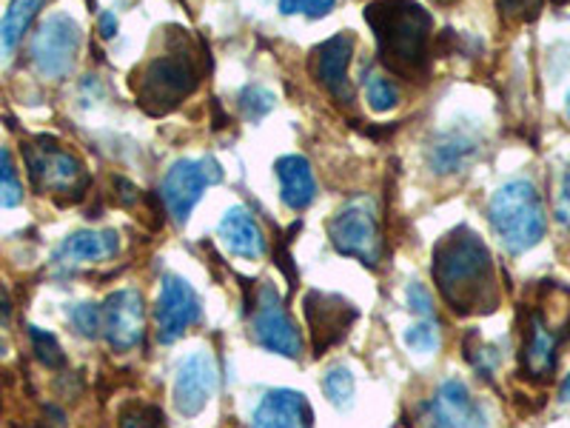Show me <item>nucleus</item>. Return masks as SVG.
Wrapping results in <instances>:
<instances>
[{"instance_id": "obj_25", "label": "nucleus", "mask_w": 570, "mask_h": 428, "mask_svg": "<svg viewBox=\"0 0 570 428\" xmlns=\"http://www.w3.org/2000/svg\"><path fill=\"white\" fill-rule=\"evenodd\" d=\"M117 428H166V420H163V411L151 402H129L120 411Z\"/></svg>"}, {"instance_id": "obj_37", "label": "nucleus", "mask_w": 570, "mask_h": 428, "mask_svg": "<svg viewBox=\"0 0 570 428\" xmlns=\"http://www.w3.org/2000/svg\"><path fill=\"white\" fill-rule=\"evenodd\" d=\"M559 397H562V400H570V374L564 377V383H562V391H559Z\"/></svg>"}, {"instance_id": "obj_27", "label": "nucleus", "mask_w": 570, "mask_h": 428, "mask_svg": "<svg viewBox=\"0 0 570 428\" xmlns=\"http://www.w3.org/2000/svg\"><path fill=\"white\" fill-rule=\"evenodd\" d=\"M274 104H277L274 91L263 89V86H246V89L240 91V111L252 120V124L263 120V117L274 109Z\"/></svg>"}, {"instance_id": "obj_10", "label": "nucleus", "mask_w": 570, "mask_h": 428, "mask_svg": "<svg viewBox=\"0 0 570 428\" xmlns=\"http://www.w3.org/2000/svg\"><path fill=\"white\" fill-rule=\"evenodd\" d=\"M23 155L29 163L32 183L46 195H60V192H75L83 183V166L75 155L63 152L49 140L23 146Z\"/></svg>"}, {"instance_id": "obj_34", "label": "nucleus", "mask_w": 570, "mask_h": 428, "mask_svg": "<svg viewBox=\"0 0 570 428\" xmlns=\"http://www.w3.org/2000/svg\"><path fill=\"white\" fill-rule=\"evenodd\" d=\"M508 14H531L537 12L539 0H497Z\"/></svg>"}, {"instance_id": "obj_31", "label": "nucleus", "mask_w": 570, "mask_h": 428, "mask_svg": "<svg viewBox=\"0 0 570 428\" xmlns=\"http://www.w3.org/2000/svg\"><path fill=\"white\" fill-rule=\"evenodd\" d=\"M409 305L411 312L420 314V318H434V300H431V294H428V289L422 283L409 285Z\"/></svg>"}, {"instance_id": "obj_18", "label": "nucleus", "mask_w": 570, "mask_h": 428, "mask_svg": "<svg viewBox=\"0 0 570 428\" xmlns=\"http://www.w3.org/2000/svg\"><path fill=\"white\" fill-rule=\"evenodd\" d=\"M277 177L279 192H283V203L294 212H303L317 197V181L308 166V160L299 155H285L277 160Z\"/></svg>"}, {"instance_id": "obj_7", "label": "nucleus", "mask_w": 570, "mask_h": 428, "mask_svg": "<svg viewBox=\"0 0 570 428\" xmlns=\"http://www.w3.org/2000/svg\"><path fill=\"white\" fill-rule=\"evenodd\" d=\"M80 52L78 20L66 12H55L40 23L32 38L35 69L43 78H63L69 75Z\"/></svg>"}, {"instance_id": "obj_15", "label": "nucleus", "mask_w": 570, "mask_h": 428, "mask_svg": "<svg viewBox=\"0 0 570 428\" xmlns=\"http://www.w3.org/2000/svg\"><path fill=\"white\" fill-rule=\"evenodd\" d=\"M252 428H314V411L299 391L272 389L254 409Z\"/></svg>"}, {"instance_id": "obj_30", "label": "nucleus", "mask_w": 570, "mask_h": 428, "mask_svg": "<svg viewBox=\"0 0 570 428\" xmlns=\"http://www.w3.org/2000/svg\"><path fill=\"white\" fill-rule=\"evenodd\" d=\"M337 7V0H279V12L283 14H299L305 18H325L331 9Z\"/></svg>"}, {"instance_id": "obj_5", "label": "nucleus", "mask_w": 570, "mask_h": 428, "mask_svg": "<svg viewBox=\"0 0 570 428\" xmlns=\"http://www.w3.org/2000/svg\"><path fill=\"white\" fill-rule=\"evenodd\" d=\"M252 334L263 349L274 351L279 357L297 360L303 354V334L294 325L292 314L285 312L283 298L272 283H263L257 289L252 314Z\"/></svg>"}, {"instance_id": "obj_19", "label": "nucleus", "mask_w": 570, "mask_h": 428, "mask_svg": "<svg viewBox=\"0 0 570 428\" xmlns=\"http://www.w3.org/2000/svg\"><path fill=\"white\" fill-rule=\"evenodd\" d=\"M120 252L117 232H75L58 249V263L63 266H80V263H100Z\"/></svg>"}, {"instance_id": "obj_28", "label": "nucleus", "mask_w": 570, "mask_h": 428, "mask_svg": "<svg viewBox=\"0 0 570 428\" xmlns=\"http://www.w3.org/2000/svg\"><path fill=\"white\" fill-rule=\"evenodd\" d=\"M71 329L83 334V338H98L100 334V305L78 303L69 309Z\"/></svg>"}, {"instance_id": "obj_14", "label": "nucleus", "mask_w": 570, "mask_h": 428, "mask_svg": "<svg viewBox=\"0 0 570 428\" xmlns=\"http://www.w3.org/2000/svg\"><path fill=\"white\" fill-rule=\"evenodd\" d=\"M431 428H488V417L482 406L471 397L468 386L456 377L442 380L434 400L428 406Z\"/></svg>"}, {"instance_id": "obj_20", "label": "nucleus", "mask_w": 570, "mask_h": 428, "mask_svg": "<svg viewBox=\"0 0 570 428\" xmlns=\"http://www.w3.org/2000/svg\"><path fill=\"white\" fill-rule=\"evenodd\" d=\"M480 152V140L471 137L468 132H445L440 140L434 143V149H431V166L440 175H454V172H462L468 163L476 157Z\"/></svg>"}, {"instance_id": "obj_21", "label": "nucleus", "mask_w": 570, "mask_h": 428, "mask_svg": "<svg viewBox=\"0 0 570 428\" xmlns=\"http://www.w3.org/2000/svg\"><path fill=\"white\" fill-rule=\"evenodd\" d=\"M522 363L533 377L551 374L557 366V334L542 323V318H531L525 346H522Z\"/></svg>"}, {"instance_id": "obj_11", "label": "nucleus", "mask_w": 570, "mask_h": 428, "mask_svg": "<svg viewBox=\"0 0 570 428\" xmlns=\"http://www.w3.org/2000/svg\"><path fill=\"white\" fill-rule=\"evenodd\" d=\"M356 318H360L356 305H351L340 294H305V320H308V329H312L314 357H323L331 346H337L348 334Z\"/></svg>"}, {"instance_id": "obj_2", "label": "nucleus", "mask_w": 570, "mask_h": 428, "mask_svg": "<svg viewBox=\"0 0 570 428\" xmlns=\"http://www.w3.org/2000/svg\"><path fill=\"white\" fill-rule=\"evenodd\" d=\"M365 20L376 35L380 58L394 75L402 78L425 75L434 20L416 0H376L365 9Z\"/></svg>"}, {"instance_id": "obj_6", "label": "nucleus", "mask_w": 570, "mask_h": 428, "mask_svg": "<svg viewBox=\"0 0 570 428\" xmlns=\"http://www.w3.org/2000/svg\"><path fill=\"white\" fill-rule=\"evenodd\" d=\"M331 246L345 257L363 260L374 266L380 260V232H376V212L371 201H351L328 221Z\"/></svg>"}, {"instance_id": "obj_13", "label": "nucleus", "mask_w": 570, "mask_h": 428, "mask_svg": "<svg viewBox=\"0 0 570 428\" xmlns=\"http://www.w3.org/2000/svg\"><path fill=\"white\" fill-rule=\"evenodd\" d=\"M217 389V366L208 351H191L183 357L175 371V383H171V397H175V409L183 417H197L206 402L212 400Z\"/></svg>"}, {"instance_id": "obj_16", "label": "nucleus", "mask_w": 570, "mask_h": 428, "mask_svg": "<svg viewBox=\"0 0 570 428\" xmlns=\"http://www.w3.org/2000/svg\"><path fill=\"white\" fill-rule=\"evenodd\" d=\"M351 55H354V38L351 35H334L331 40H325L317 49V58H314V75H317L320 86L328 91L331 98L337 100H351V84H348V66Z\"/></svg>"}, {"instance_id": "obj_4", "label": "nucleus", "mask_w": 570, "mask_h": 428, "mask_svg": "<svg viewBox=\"0 0 570 428\" xmlns=\"http://www.w3.org/2000/svg\"><path fill=\"white\" fill-rule=\"evenodd\" d=\"M197 84L200 78H197L195 60L188 55H160L142 66L135 80V91L142 109L163 115L183 104L197 89Z\"/></svg>"}, {"instance_id": "obj_17", "label": "nucleus", "mask_w": 570, "mask_h": 428, "mask_svg": "<svg viewBox=\"0 0 570 428\" xmlns=\"http://www.w3.org/2000/svg\"><path fill=\"white\" fill-rule=\"evenodd\" d=\"M217 234H220V241L226 243V249L234 257L259 260L266 254V237H263V232H259L257 221H254L248 208H228V212L223 214Z\"/></svg>"}, {"instance_id": "obj_26", "label": "nucleus", "mask_w": 570, "mask_h": 428, "mask_svg": "<svg viewBox=\"0 0 570 428\" xmlns=\"http://www.w3.org/2000/svg\"><path fill=\"white\" fill-rule=\"evenodd\" d=\"M365 98H368L371 109L380 111V115L396 109V104H400V95H396L394 84L389 78H383V75H368V80H365Z\"/></svg>"}, {"instance_id": "obj_9", "label": "nucleus", "mask_w": 570, "mask_h": 428, "mask_svg": "<svg viewBox=\"0 0 570 428\" xmlns=\"http://www.w3.org/2000/svg\"><path fill=\"white\" fill-rule=\"evenodd\" d=\"M200 320V298L177 274H166L155 305V329L160 343H177Z\"/></svg>"}, {"instance_id": "obj_22", "label": "nucleus", "mask_w": 570, "mask_h": 428, "mask_svg": "<svg viewBox=\"0 0 570 428\" xmlns=\"http://www.w3.org/2000/svg\"><path fill=\"white\" fill-rule=\"evenodd\" d=\"M46 0H9L7 12L0 18V55H9L18 49L23 35L32 27L35 14L40 12Z\"/></svg>"}, {"instance_id": "obj_38", "label": "nucleus", "mask_w": 570, "mask_h": 428, "mask_svg": "<svg viewBox=\"0 0 570 428\" xmlns=\"http://www.w3.org/2000/svg\"><path fill=\"white\" fill-rule=\"evenodd\" d=\"M564 115H568V120H570V91H568V104H564Z\"/></svg>"}, {"instance_id": "obj_35", "label": "nucleus", "mask_w": 570, "mask_h": 428, "mask_svg": "<svg viewBox=\"0 0 570 428\" xmlns=\"http://www.w3.org/2000/svg\"><path fill=\"white\" fill-rule=\"evenodd\" d=\"M0 177H18V172H14L12 152H9L7 146H0Z\"/></svg>"}, {"instance_id": "obj_33", "label": "nucleus", "mask_w": 570, "mask_h": 428, "mask_svg": "<svg viewBox=\"0 0 570 428\" xmlns=\"http://www.w3.org/2000/svg\"><path fill=\"white\" fill-rule=\"evenodd\" d=\"M557 221L562 226L570 228V172L564 175L562 188H559V197H557Z\"/></svg>"}, {"instance_id": "obj_36", "label": "nucleus", "mask_w": 570, "mask_h": 428, "mask_svg": "<svg viewBox=\"0 0 570 428\" xmlns=\"http://www.w3.org/2000/svg\"><path fill=\"white\" fill-rule=\"evenodd\" d=\"M98 27H100V35H104V38H115V35H117V18L111 12H104L98 18Z\"/></svg>"}, {"instance_id": "obj_8", "label": "nucleus", "mask_w": 570, "mask_h": 428, "mask_svg": "<svg viewBox=\"0 0 570 428\" xmlns=\"http://www.w3.org/2000/svg\"><path fill=\"white\" fill-rule=\"evenodd\" d=\"M223 172L212 160H177L171 163L166 177H163L160 195L166 203V212L177 223H186L188 214L195 212L197 203L206 195L208 183L220 181Z\"/></svg>"}, {"instance_id": "obj_1", "label": "nucleus", "mask_w": 570, "mask_h": 428, "mask_svg": "<svg viewBox=\"0 0 570 428\" xmlns=\"http://www.w3.org/2000/svg\"><path fill=\"white\" fill-rule=\"evenodd\" d=\"M434 280L456 314H485L499 303L497 269L480 234L454 228L434 252Z\"/></svg>"}, {"instance_id": "obj_3", "label": "nucleus", "mask_w": 570, "mask_h": 428, "mask_svg": "<svg viewBox=\"0 0 570 428\" xmlns=\"http://www.w3.org/2000/svg\"><path fill=\"white\" fill-rule=\"evenodd\" d=\"M488 221L499 243L511 254H522L544 237V208L531 181H511L493 192L488 203Z\"/></svg>"}, {"instance_id": "obj_12", "label": "nucleus", "mask_w": 570, "mask_h": 428, "mask_svg": "<svg viewBox=\"0 0 570 428\" xmlns=\"http://www.w3.org/2000/svg\"><path fill=\"white\" fill-rule=\"evenodd\" d=\"M100 329L115 351H129L146 334V303L137 289H120L100 305Z\"/></svg>"}, {"instance_id": "obj_29", "label": "nucleus", "mask_w": 570, "mask_h": 428, "mask_svg": "<svg viewBox=\"0 0 570 428\" xmlns=\"http://www.w3.org/2000/svg\"><path fill=\"white\" fill-rule=\"evenodd\" d=\"M405 346L416 354H434L440 349V331L434 323H416L405 331Z\"/></svg>"}, {"instance_id": "obj_24", "label": "nucleus", "mask_w": 570, "mask_h": 428, "mask_svg": "<svg viewBox=\"0 0 570 428\" xmlns=\"http://www.w3.org/2000/svg\"><path fill=\"white\" fill-rule=\"evenodd\" d=\"M29 340H32L35 357H38L46 369H63L66 366L63 349H60L58 338H55L52 331H43V329H38V325H29Z\"/></svg>"}, {"instance_id": "obj_32", "label": "nucleus", "mask_w": 570, "mask_h": 428, "mask_svg": "<svg viewBox=\"0 0 570 428\" xmlns=\"http://www.w3.org/2000/svg\"><path fill=\"white\" fill-rule=\"evenodd\" d=\"M23 203V186L18 177H0V208H14Z\"/></svg>"}, {"instance_id": "obj_23", "label": "nucleus", "mask_w": 570, "mask_h": 428, "mask_svg": "<svg viewBox=\"0 0 570 428\" xmlns=\"http://www.w3.org/2000/svg\"><path fill=\"white\" fill-rule=\"evenodd\" d=\"M354 374H351V369H345V366H337V369H331L328 374L323 377L325 397H328L337 409H348L351 400H354Z\"/></svg>"}]
</instances>
